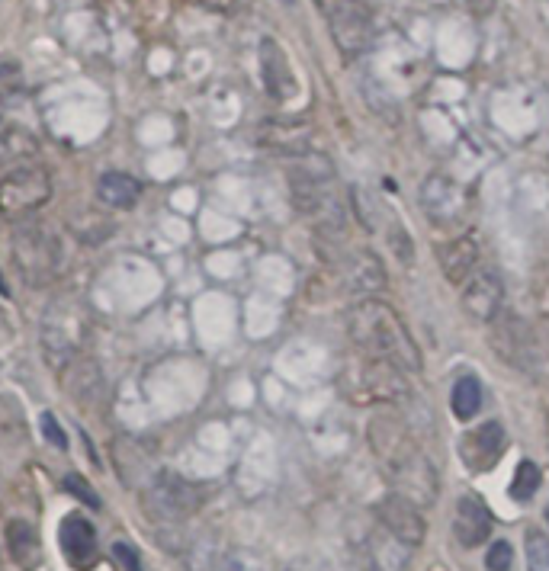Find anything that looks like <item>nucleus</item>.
Segmentation results:
<instances>
[{
	"instance_id": "4be33fe9",
	"label": "nucleus",
	"mask_w": 549,
	"mask_h": 571,
	"mask_svg": "<svg viewBox=\"0 0 549 571\" xmlns=\"http://www.w3.org/2000/svg\"><path fill=\"white\" fill-rule=\"evenodd\" d=\"M36 154V142L29 132L20 129H0V164H23V158Z\"/></svg>"
},
{
	"instance_id": "0eeeda50",
	"label": "nucleus",
	"mask_w": 549,
	"mask_h": 571,
	"mask_svg": "<svg viewBox=\"0 0 549 571\" xmlns=\"http://www.w3.org/2000/svg\"><path fill=\"white\" fill-rule=\"evenodd\" d=\"M315 4L325 10L341 49H360L366 33H370V10H366L363 0H315Z\"/></svg>"
},
{
	"instance_id": "f8f14e48",
	"label": "nucleus",
	"mask_w": 549,
	"mask_h": 571,
	"mask_svg": "<svg viewBox=\"0 0 549 571\" xmlns=\"http://www.w3.org/2000/svg\"><path fill=\"white\" fill-rule=\"evenodd\" d=\"M501 299H505V286H501V276L492 267H479L466 280L463 308H466L469 318L492 321L501 312Z\"/></svg>"
},
{
	"instance_id": "6ab92c4d",
	"label": "nucleus",
	"mask_w": 549,
	"mask_h": 571,
	"mask_svg": "<svg viewBox=\"0 0 549 571\" xmlns=\"http://www.w3.org/2000/svg\"><path fill=\"white\" fill-rule=\"evenodd\" d=\"M97 196L113 209H132L135 203H139V196H142V183L135 180L132 174L110 171V174H103L97 180Z\"/></svg>"
},
{
	"instance_id": "9b49d317",
	"label": "nucleus",
	"mask_w": 549,
	"mask_h": 571,
	"mask_svg": "<svg viewBox=\"0 0 549 571\" xmlns=\"http://www.w3.org/2000/svg\"><path fill=\"white\" fill-rule=\"evenodd\" d=\"M84 331H87V318L74 302H55L49 312H45L42 337H45V347L49 350L74 353L81 344Z\"/></svg>"
},
{
	"instance_id": "9d476101",
	"label": "nucleus",
	"mask_w": 549,
	"mask_h": 571,
	"mask_svg": "<svg viewBox=\"0 0 549 571\" xmlns=\"http://www.w3.org/2000/svg\"><path fill=\"white\" fill-rule=\"evenodd\" d=\"M196 504H200L196 491L183 482V478H174V475H161L148 491V514H155L167 523L193 514Z\"/></svg>"
},
{
	"instance_id": "7c9ffc66",
	"label": "nucleus",
	"mask_w": 549,
	"mask_h": 571,
	"mask_svg": "<svg viewBox=\"0 0 549 571\" xmlns=\"http://www.w3.org/2000/svg\"><path fill=\"white\" fill-rule=\"evenodd\" d=\"M286 571H334V568L322 559H296L293 565H286Z\"/></svg>"
},
{
	"instance_id": "412c9836",
	"label": "nucleus",
	"mask_w": 549,
	"mask_h": 571,
	"mask_svg": "<svg viewBox=\"0 0 549 571\" xmlns=\"http://www.w3.org/2000/svg\"><path fill=\"white\" fill-rule=\"evenodd\" d=\"M450 405H453V414L460 421H472L482 408V382L472 373L460 376L453 385V392H450Z\"/></svg>"
},
{
	"instance_id": "a878e982",
	"label": "nucleus",
	"mask_w": 549,
	"mask_h": 571,
	"mask_svg": "<svg viewBox=\"0 0 549 571\" xmlns=\"http://www.w3.org/2000/svg\"><path fill=\"white\" fill-rule=\"evenodd\" d=\"M61 488L65 491H71L74 498H78L81 504H87V507H100V498H97V491L87 485V478H81L78 472H71V475H65V482H61Z\"/></svg>"
},
{
	"instance_id": "393cba45",
	"label": "nucleus",
	"mask_w": 549,
	"mask_h": 571,
	"mask_svg": "<svg viewBox=\"0 0 549 571\" xmlns=\"http://www.w3.org/2000/svg\"><path fill=\"white\" fill-rule=\"evenodd\" d=\"M527 568L549 571V536H543L540 530L527 533Z\"/></svg>"
},
{
	"instance_id": "6e6552de",
	"label": "nucleus",
	"mask_w": 549,
	"mask_h": 571,
	"mask_svg": "<svg viewBox=\"0 0 549 571\" xmlns=\"http://www.w3.org/2000/svg\"><path fill=\"white\" fill-rule=\"evenodd\" d=\"M460 456L469 472H492L498 466V459L505 456V427L498 421L472 427L460 440Z\"/></svg>"
},
{
	"instance_id": "5701e85b",
	"label": "nucleus",
	"mask_w": 549,
	"mask_h": 571,
	"mask_svg": "<svg viewBox=\"0 0 549 571\" xmlns=\"http://www.w3.org/2000/svg\"><path fill=\"white\" fill-rule=\"evenodd\" d=\"M540 482H543V475H540V469H537V462L524 459L521 466L514 469V478H511V498H514V501H521V504H527V501L540 491Z\"/></svg>"
},
{
	"instance_id": "dca6fc26",
	"label": "nucleus",
	"mask_w": 549,
	"mask_h": 571,
	"mask_svg": "<svg viewBox=\"0 0 549 571\" xmlns=\"http://www.w3.org/2000/svg\"><path fill=\"white\" fill-rule=\"evenodd\" d=\"M440 270L450 283H466L472 273L479 270V241L472 235H463L450 241L444 251H440Z\"/></svg>"
},
{
	"instance_id": "39448f33",
	"label": "nucleus",
	"mask_w": 549,
	"mask_h": 571,
	"mask_svg": "<svg viewBox=\"0 0 549 571\" xmlns=\"http://www.w3.org/2000/svg\"><path fill=\"white\" fill-rule=\"evenodd\" d=\"M52 199V180L36 164H20L0 177V215L26 219Z\"/></svg>"
},
{
	"instance_id": "aec40b11",
	"label": "nucleus",
	"mask_w": 549,
	"mask_h": 571,
	"mask_svg": "<svg viewBox=\"0 0 549 571\" xmlns=\"http://www.w3.org/2000/svg\"><path fill=\"white\" fill-rule=\"evenodd\" d=\"M421 199H424V209L431 212V219H453V212L460 209V190L444 177L427 180Z\"/></svg>"
},
{
	"instance_id": "ddd939ff",
	"label": "nucleus",
	"mask_w": 549,
	"mask_h": 571,
	"mask_svg": "<svg viewBox=\"0 0 549 571\" xmlns=\"http://www.w3.org/2000/svg\"><path fill=\"white\" fill-rule=\"evenodd\" d=\"M453 533L463 546H482L488 536H492V511L485 507L479 495H463L456 504V523Z\"/></svg>"
},
{
	"instance_id": "423d86ee",
	"label": "nucleus",
	"mask_w": 549,
	"mask_h": 571,
	"mask_svg": "<svg viewBox=\"0 0 549 571\" xmlns=\"http://www.w3.org/2000/svg\"><path fill=\"white\" fill-rule=\"evenodd\" d=\"M376 517L379 523L389 530V536L395 539V543H402L408 549H415L424 543V536H427V527H424V517L418 511V504L415 501H408L405 495H389L379 501L376 507Z\"/></svg>"
},
{
	"instance_id": "7ed1b4c3",
	"label": "nucleus",
	"mask_w": 549,
	"mask_h": 571,
	"mask_svg": "<svg viewBox=\"0 0 549 571\" xmlns=\"http://www.w3.org/2000/svg\"><path fill=\"white\" fill-rule=\"evenodd\" d=\"M341 392L350 401H402L408 398V379L399 366L363 357L341 373Z\"/></svg>"
},
{
	"instance_id": "bb28decb",
	"label": "nucleus",
	"mask_w": 549,
	"mask_h": 571,
	"mask_svg": "<svg viewBox=\"0 0 549 571\" xmlns=\"http://www.w3.org/2000/svg\"><path fill=\"white\" fill-rule=\"evenodd\" d=\"M485 565H488V571H511V565H514L511 543H505V539L492 543V549H488V555H485Z\"/></svg>"
},
{
	"instance_id": "f257e3e1",
	"label": "nucleus",
	"mask_w": 549,
	"mask_h": 571,
	"mask_svg": "<svg viewBox=\"0 0 549 571\" xmlns=\"http://www.w3.org/2000/svg\"><path fill=\"white\" fill-rule=\"evenodd\" d=\"M373 453L379 456L386 469V478L395 485L399 495H405L415 504H434L437 498V472L421 453V446L411 440L408 430L392 418H373L370 430Z\"/></svg>"
},
{
	"instance_id": "c756f323",
	"label": "nucleus",
	"mask_w": 549,
	"mask_h": 571,
	"mask_svg": "<svg viewBox=\"0 0 549 571\" xmlns=\"http://www.w3.org/2000/svg\"><path fill=\"white\" fill-rule=\"evenodd\" d=\"M203 4L216 13H241V10H248L254 0H203Z\"/></svg>"
},
{
	"instance_id": "f3484780",
	"label": "nucleus",
	"mask_w": 549,
	"mask_h": 571,
	"mask_svg": "<svg viewBox=\"0 0 549 571\" xmlns=\"http://www.w3.org/2000/svg\"><path fill=\"white\" fill-rule=\"evenodd\" d=\"M7 549L23 571H36L42 565V543L29 520H10L7 527Z\"/></svg>"
},
{
	"instance_id": "4468645a",
	"label": "nucleus",
	"mask_w": 549,
	"mask_h": 571,
	"mask_svg": "<svg viewBox=\"0 0 549 571\" xmlns=\"http://www.w3.org/2000/svg\"><path fill=\"white\" fill-rule=\"evenodd\" d=\"M261 68H264V84H267V90L273 97H277V100L296 97V90H299L296 74H293V68H289L286 52L273 39L261 42Z\"/></svg>"
},
{
	"instance_id": "c85d7f7f",
	"label": "nucleus",
	"mask_w": 549,
	"mask_h": 571,
	"mask_svg": "<svg viewBox=\"0 0 549 571\" xmlns=\"http://www.w3.org/2000/svg\"><path fill=\"white\" fill-rule=\"evenodd\" d=\"M113 559L126 568V571H142V559H139V549L132 543H113Z\"/></svg>"
},
{
	"instance_id": "473e14b6",
	"label": "nucleus",
	"mask_w": 549,
	"mask_h": 571,
	"mask_svg": "<svg viewBox=\"0 0 549 571\" xmlns=\"http://www.w3.org/2000/svg\"><path fill=\"white\" fill-rule=\"evenodd\" d=\"M0 296L10 299V286H7V280H4V273H0Z\"/></svg>"
},
{
	"instance_id": "a211bd4d",
	"label": "nucleus",
	"mask_w": 549,
	"mask_h": 571,
	"mask_svg": "<svg viewBox=\"0 0 549 571\" xmlns=\"http://www.w3.org/2000/svg\"><path fill=\"white\" fill-rule=\"evenodd\" d=\"M61 382H65V392L71 401H87L90 395H97L103 389V376L94 360L87 357H74L71 366L61 373Z\"/></svg>"
},
{
	"instance_id": "20e7f679",
	"label": "nucleus",
	"mask_w": 549,
	"mask_h": 571,
	"mask_svg": "<svg viewBox=\"0 0 549 571\" xmlns=\"http://www.w3.org/2000/svg\"><path fill=\"white\" fill-rule=\"evenodd\" d=\"M61 241L52 228L26 225L13 235V264L20 276L33 286H49L61 273Z\"/></svg>"
},
{
	"instance_id": "f03ea898",
	"label": "nucleus",
	"mask_w": 549,
	"mask_h": 571,
	"mask_svg": "<svg viewBox=\"0 0 549 571\" xmlns=\"http://www.w3.org/2000/svg\"><path fill=\"white\" fill-rule=\"evenodd\" d=\"M347 331L350 341L357 344L360 353L373 360H383L399 366L402 373H418L421 369V350L415 337L405 328L395 308H389L379 299H363L350 308L347 315Z\"/></svg>"
},
{
	"instance_id": "2eb2a0df",
	"label": "nucleus",
	"mask_w": 549,
	"mask_h": 571,
	"mask_svg": "<svg viewBox=\"0 0 549 571\" xmlns=\"http://www.w3.org/2000/svg\"><path fill=\"white\" fill-rule=\"evenodd\" d=\"M341 270H344V286L354 289V292H379L386 286V273L379 257L373 251H354L341 260Z\"/></svg>"
},
{
	"instance_id": "f704fd0d",
	"label": "nucleus",
	"mask_w": 549,
	"mask_h": 571,
	"mask_svg": "<svg viewBox=\"0 0 549 571\" xmlns=\"http://www.w3.org/2000/svg\"><path fill=\"white\" fill-rule=\"evenodd\" d=\"M546 520H549V507H546Z\"/></svg>"
},
{
	"instance_id": "b1692460",
	"label": "nucleus",
	"mask_w": 549,
	"mask_h": 571,
	"mask_svg": "<svg viewBox=\"0 0 549 571\" xmlns=\"http://www.w3.org/2000/svg\"><path fill=\"white\" fill-rule=\"evenodd\" d=\"M219 571H267L261 555H254L251 549H232L222 555Z\"/></svg>"
},
{
	"instance_id": "cd10ccee",
	"label": "nucleus",
	"mask_w": 549,
	"mask_h": 571,
	"mask_svg": "<svg viewBox=\"0 0 549 571\" xmlns=\"http://www.w3.org/2000/svg\"><path fill=\"white\" fill-rule=\"evenodd\" d=\"M39 421H42V437L49 440L52 446H58V450H68V437H65V430L58 427L55 414H49V411H45Z\"/></svg>"
},
{
	"instance_id": "72a5a7b5",
	"label": "nucleus",
	"mask_w": 549,
	"mask_h": 571,
	"mask_svg": "<svg viewBox=\"0 0 549 571\" xmlns=\"http://www.w3.org/2000/svg\"><path fill=\"white\" fill-rule=\"evenodd\" d=\"M0 129H4V97H0Z\"/></svg>"
},
{
	"instance_id": "2f4dec72",
	"label": "nucleus",
	"mask_w": 549,
	"mask_h": 571,
	"mask_svg": "<svg viewBox=\"0 0 549 571\" xmlns=\"http://www.w3.org/2000/svg\"><path fill=\"white\" fill-rule=\"evenodd\" d=\"M460 4H463L469 13H479V17H485V13L495 7V0H460Z\"/></svg>"
},
{
	"instance_id": "1a4fd4ad",
	"label": "nucleus",
	"mask_w": 549,
	"mask_h": 571,
	"mask_svg": "<svg viewBox=\"0 0 549 571\" xmlns=\"http://www.w3.org/2000/svg\"><path fill=\"white\" fill-rule=\"evenodd\" d=\"M58 546L65 552L71 568L90 571L100 562V546H97V530L94 523L81 514H68L58 527Z\"/></svg>"
}]
</instances>
